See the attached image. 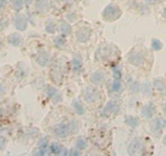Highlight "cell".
<instances>
[{
    "label": "cell",
    "instance_id": "6da1fadb",
    "mask_svg": "<svg viewBox=\"0 0 166 156\" xmlns=\"http://www.w3.org/2000/svg\"><path fill=\"white\" fill-rule=\"evenodd\" d=\"M119 14H120V11L117 7L114 6H108L104 12V16L106 18H111V17L114 18V17H116V15Z\"/></svg>",
    "mask_w": 166,
    "mask_h": 156
},
{
    "label": "cell",
    "instance_id": "7a4b0ae2",
    "mask_svg": "<svg viewBox=\"0 0 166 156\" xmlns=\"http://www.w3.org/2000/svg\"><path fill=\"white\" fill-rule=\"evenodd\" d=\"M69 129L67 128L66 125L64 124H59L56 128H55V133L59 137H64L68 134Z\"/></svg>",
    "mask_w": 166,
    "mask_h": 156
},
{
    "label": "cell",
    "instance_id": "3957f363",
    "mask_svg": "<svg viewBox=\"0 0 166 156\" xmlns=\"http://www.w3.org/2000/svg\"><path fill=\"white\" fill-rule=\"evenodd\" d=\"M142 113H143V114H144L146 117H148V118L152 117V116L153 115V114H154V108H153L152 106L149 105V106L145 107Z\"/></svg>",
    "mask_w": 166,
    "mask_h": 156
},
{
    "label": "cell",
    "instance_id": "277c9868",
    "mask_svg": "<svg viewBox=\"0 0 166 156\" xmlns=\"http://www.w3.org/2000/svg\"><path fill=\"white\" fill-rule=\"evenodd\" d=\"M165 120L164 119H162V118H160V119H157L156 120V122L154 123V126L156 129H159V128H162V127H164L165 125Z\"/></svg>",
    "mask_w": 166,
    "mask_h": 156
},
{
    "label": "cell",
    "instance_id": "5b68a950",
    "mask_svg": "<svg viewBox=\"0 0 166 156\" xmlns=\"http://www.w3.org/2000/svg\"><path fill=\"white\" fill-rule=\"evenodd\" d=\"M154 84H155V86H156V88H157V89L160 90V91L164 90V88H165L164 83H163V81L160 80V79H157V80L155 81Z\"/></svg>",
    "mask_w": 166,
    "mask_h": 156
},
{
    "label": "cell",
    "instance_id": "8992f818",
    "mask_svg": "<svg viewBox=\"0 0 166 156\" xmlns=\"http://www.w3.org/2000/svg\"><path fill=\"white\" fill-rule=\"evenodd\" d=\"M152 47H153L155 50H160L162 47V44L159 40L154 39V40L152 41Z\"/></svg>",
    "mask_w": 166,
    "mask_h": 156
},
{
    "label": "cell",
    "instance_id": "52a82bcc",
    "mask_svg": "<svg viewBox=\"0 0 166 156\" xmlns=\"http://www.w3.org/2000/svg\"><path fill=\"white\" fill-rule=\"evenodd\" d=\"M13 7L15 9H21L22 7V0H13Z\"/></svg>",
    "mask_w": 166,
    "mask_h": 156
},
{
    "label": "cell",
    "instance_id": "ba28073f",
    "mask_svg": "<svg viewBox=\"0 0 166 156\" xmlns=\"http://www.w3.org/2000/svg\"><path fill=\"white\" fill-rule=\"evenodd\" d=\"M85 146H86V144H85V142L82 139L78 140V141H77V146L78 147L79 149H83V148H85Z\"/></svg>",
    "mask_w": 166,
    "mask_h": 156
},
{
    "label": "cell",
    "instance_id": "9c48e42d",
    "mask_svg": "<svg viewBox=\"0 0 166 156\" xmlns=\"http://www.w3.org/2000/svg\"><path fill=\"white\" fill-rule=\"evenodd\" d=\"M51 150H52V151L54 152V153H55V154H58V153H59V151H60L59 146L57 144H53L52 146H51Z\"/></svg>",
    "mask_w": 166,
    "mask_h": 156
},
{
    "label": "cell",
    "instance_id": "30bf717a",
    "mask_svg": "<svg viewBox=\"0 0 166 156\" xmlns=\"http://www.w3.org/2000/svg\"><path fill=\"white\" fill-rule=\"evenodd\" d=\"M71 156H80V153L77 150H72Z\"/></svg>",
    "mask_w": 166,
    "mask_h": 156
},
{
    "label": "cell",
    "instance_id": "8fae6325",
    "mask_svg": "<svg viewBox=\"0 0 166 156\" xmlns=\"http://www.w3.org/2000/svg\"><path fill=\"white\" fill-rule=\"evenodd\" d=\"M164 143L166 145V137H164Z\"/></svg>",
    "mask_w": 166,
    "mask_h": 156
},
{
    "label": "cell",
    "instance_id": "7c38bea8",
    "mask_svg": "<svg viewBox=\"0 0 166 156\" xmlns=\"http://www.w3.org/2000/svg\"><path fill=\"white\" fill-rule=\"evenodd\" d=\"M164 17H166V8H165V10H164Z\"/></svg>",
    "mask_w": 166,
    "mask_h": 156
},
{
    "label": "cell",
    "instance_id": "4fadbf2b",
    "mask_svg": "<svg viewBox=\"0 0 166 156\" xmlns=\"http://www.w3.org/2000/svg\"><path fill=\"white\" fill-rule=\"evenodd\" d=\"M164 112H165V113H166V106H164Z\"/></svg>",
    "mask_w": 166,
    "mask_h": 156
}]
</instances>
